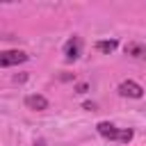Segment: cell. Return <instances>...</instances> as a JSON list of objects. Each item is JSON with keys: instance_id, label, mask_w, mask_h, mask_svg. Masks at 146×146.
Wrapping results in <instances>:
<instances>
[{"instance_id": "obj_4", "label": "cell", "mask_w": 146, "mask_h": 146, "mask_svg": "<svg viewBox=\"0 0 146 146\" xmlns=\"http://www.w3.org/2000/svg\"><path fill=\"white\" fill-rule=\"evenodd\" d=\"M80 48H82L80 36H71V39L66 41V46H64V57H66V62L78 59V57H80Z\"/></svg>"}, {"instance_id": "obj_3", "label": "cell", "mask_w": 146, "mask_h": 146, "mask_svg": "<svg viewBox=\"0 0 146 146\" xmlns=\"http://www.w3.org/2000/svg\"><path fill=\"white\" fill-rule=\"evenodd\" d=\"M116 91H119V96H123V98H141V96H144L141 84H137L135 80H123Z\"/></svg>"}, {"instance_id": "obj_5", "label": "cell", "mask_w": 146, "mask_h": 146, "mask_svg": "<svg viewBox=\"0 0 146 146\" xmlns=\"http://www.w3.org/2000/svg\"><path fill=\"white\" fill-rule=\"evenodd\" d=\"M25 107L36 110V112L48 110V98H43V96H39V94H30V96H25Z\"/></svg>"}, {"instance_id": "obj_7", "label": "cell", "mask_w": 146, "mask_h": 146, "mask_svg": "<svg viewBox=\"0 0 146 146\" xmlns=\"http://www.w3.org/2000/svg\"><path fill=\"white\" fill-rule=\"evenodd\" d=\"M125 52L132 55V57H146V48L139 46V43H128L125 46Z\"/></svg>"}, {"instance_id": "obj_6", "label": "cell", "mask_w": 146, "mask_h": 146, "mask_svg": "<svg viewBox=\"0 0 146 146\" xmlns=\"http://www.w3.org/2000/svg\"><path fill=\"white\" fill-rule=\"evenodd\" d=\"M116 46H119V43H116L114 39H110V41H98V43H96V50H98V52L110 55V52H114V50H116Z\"/></svg>"}, {"instance_id": "obj_1", "label": "cell", "mask_w": 146, "mask_h": 146, "mask_svg": "<svg viewBox=\"0 0 146 146\" xmlns=\"http://www.w3.org/2000/svg\"><path fill=\"white\" fill-rule=\"evenodd\" d=\"M96 130H98L100 137H105V139H110V141H119V144H128V141L135 137V132H132L130 128H116V125H112V123H107V121H100V123L96 125Z\"/></svg>"}, {"instance_id": "obj_2", "label": "cell", "mask_w": 146, "mask_h": 146, "mask_svg": "<svg viewBox=\"0 0 146 146\" xmlns=\"http://www.w3.org/2000/svg\"><path fill=\"white\" fill-rule=\"evenodd\" d=\"M27 59H30V57H27L25 52H21V50H5V52H0V66H2V68L23 64V62H27Z\"/></svg>"}]
</instances>
